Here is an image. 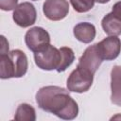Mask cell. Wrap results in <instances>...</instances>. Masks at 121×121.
<instances>
[{"label":"cell","instance_id":"obj_20","mask_svg":"<svg viewBox=\"0 0 121 121\" xmlns=\"http://www.w3.org/2000/svg\"><path fill=\"white\" fill-rule=\"evenodd\" d=\"M33 1H37V0H33Z\"/></svg>","mask_w":121,"mask_h":121},{"label":"cell","instance_id":"obj_6","mask_svg":"<svg viewBox=\"0 0 121 121\" xmlns=\"http://www.w3.org/2000/svg\"><path fill=\"white\" fill-rule=\"evenodd\" d=\"M13 21L21 27H28L36 22L37 12L35 7L29 2L19 4L13 10Z\"/></svg>","mask_w":121,"mask_h":121},{"label":"cell","instance_id":"obj_13","mask_svg":"<svg viewBox=\"0 0 121 121\" xmlns=\"http://www.w3.org/2000/svg\"><path fill=\"white\" fill-rule=\"evenodd\" d=\"M14 119L18 121H35L36 112L34 108L26 103L20 104L15 112Z\"/></svg>","mask_w":121,"mask_h":121},{"label":"cell","instance_id":"obj_3","mask_svg":"<svg viewBox=\"0 0 121 121\" xmlns=\"http://www.w3.org/2000/svg\"><path fill=\"white\" fill-rule=\"evenodd\" d=\"M34 60L36 65L42 70H57L61 61V53L60 49L49 43L34 53Z\"/></svg>","mask_w":121,"mask_h":121},{"label":"cell","instance_id":"obj_14","mask_svg":"<svg viewBox=\"0 0 121 121\" xmlns=\"http://www.w3.org/2000/svg\"><path fill=\"white\" fill-rule=\"evenodd\" d=\"M60 51L61 53V61H60V66L58 67L57 71L59 73L60 72H63L65 71L74 61L75 60V54H74V51L70 48V47H67V46H62L60 48Z\"/></svg>","mask_w":121,"mask_h":121},{"label":"cell","instance_id":"obj_8","mask_svg":"<svg viewBox=\"0 0 121 121\" xmlns=\"http://www.w3.org/2000/svg\"><path fill=\"white\" fill-rule=\"evenodd\" d=\"M45 17L51 21H60L65 18L69 12L67 0H45L43 6Z\"/></svg>","mask_w":121,"mask_h":121},{"label":"cell","instance_id":"obj_19","mask_svg":"<svg viewBox=\"0 0 121 121\" xmlns=\"http://www.w3.org/2000/svg\"><path fill=\"white\" fill-rule=\"evenodd\" d=\"M95 2H97V3H100V4H104V3H107V2H109L110 0H95Z\"/></svg>","mask_w":121,"mask_h":121},{"label":"cell","instance_id":"obj_11","mask_svg":"<svg viewBox=\"0 0 121 121\" xmlns=\"http://www.w3.org/2000/svg\"><path fill=\"white\" fill-rule=\"evenodd\" d=\"M96 34L95 27L93 24L88 22H82L78 23L74 27V35L79 42L83 43H91Z\"/></svg>","mask_w":121,"mask_h":121},{"label":"cell","instance_id":"obj_2","mask_svg":"<svg viewBox=\"0 0 121 121\" xmlns=\"http://www.w3.org/2000/svg\"><path fill=\"white\" fill-rule=\"evenodd\" d=\"M27 67V58L20 49L0 55V78L2 79L21 78L26 75Z\"/></svg>","mask_w":121,"mask_h":121},{"label":"cell","instance_id":"obj_4","mask_svg":"<svg viewBox=\"0 0 121 121\" xmlns=\"http://www.w3.org/2000/svg\"><path fill=\"white\" fill-rule=\"evenodd\" d=\"M94 75L77 66L67 78V89L70 92L84 93L87 92L93 84Z\"/></svg>","mask_w":121,"mask_h":121},{"label":"cell","instance_id":"obj_1","mask_svg":"<svg viewBox=\"0 0 121 121\" xmlns=\"http://www.w3.org/2000/svg\"><path fill=\"white\" fill-rule=\"evenodd\" d=\"M70 91L59 86H45L36 94V102L42 110L64 120L78 116V106L69 95Z\"/></svg>","mask_w":121,"mask_h":121},{"label":"cell","instance_id":"obj_9","mask_svg":"<svg viewBox=\"0 0 121 121\" xmlns=\"http://www.w3.org/2000/svg\"><path fill=\"white\" fill-rule=\"evenodd\" d=\"M96 44L103 60H112L120 54L121 41L117 36H109Z\"/></svg>","mask_w":121,"mask_h":121},{"label":"cell","instance_id":"obj_5","mask_svg":"<svg viewBox=\"0 0 121 121\" xmlns=\"http://www.w3.org/2000/svg\"><path fill=\"white\" fill-rule=\"evenodd\" d=\"M25 42L27 48L35 53L50 43V35L43 27L34 26L26 33Z\"/></svg>","mask_w":121,"mask_h":121},{"label":"cell","instance_id":"obj_18","mask_svg":"<svg viewBox=\"0 0 121 121\" xmlns=\"http://www.w3.org/2000/svg\"><path fill=\"white\" fill-rule=\"evenodd\" d=\"M1 54L9 53V43L4 36H1Z\"/></svg>","mask_w":121,"mask_h":121},{"label":"cell","instance_id":"obj_15","mask_svg":"<svg viewBox=\"0 0 121 121\" xmlns=\"http://www.w3.org/2000/svg\"><path fill=\"white\" fill-rule=\"evenodd\" d=\"M95 0H70L74 9L78 12H87L95 5Z\"/></svg>","mask_w":121,"mask_h":121},{"label":"cell","instance_id":"obj_17","mask_svg":"<svg viewBox=\"0 0 121 121\" xmlns=\"http://www.w3.org/2000/svg\"><path fill=\"white\" fill-rule=\"evenodd\" d=\"M112 12L117 18H119V19L121 20V1L116 2V3L113 5Z\"/></svg>","mask_w":121,"mask_h":121},{"label":"cell","instance_id":"obj_10","mask_svg":"<svg viewBox=\"0 0 121 121\" xmlns=\"http://www.w3.org/2000/svg\"><path fill=\"white\" fill-rule=\"evenodd\" d=\"M111 101L121 107V66L115 65L111 71Z\"/></svg>","mask_w":121,"mask_h":121},{"label":"cell","instance_id":"obj_7","mask_svg":"<svg viewBox=\"0 0 121 121\" xmlns=\"http://www.w3.org/2000/svg\"><path fill=\"white\" fill-rule=\"evenodd\" d=\"M103 61V59L100 55V52L98 50L97 44L95 43L93 45L88 46L82 56L79 58V61L78 66L80 67L83 70H86L87 72L95 75L98 67L100 66L101 62Z\"/></svg>","mask_w":121,"mask_h":121},{"label":"cell","instance_id":"obj_16","mask_svg":"<svg viewBox=\"0 0 121 121\" xmlns=\"http://www.w3.org/2000/svg\"><path fill=\"white\" fill-rule=\"evenodd\" d=\"M18 0H0V9L2 10H12L18 6Z\"/></svg>","mask_w":121,"mask_h":121},{"label":"cell","instance_id":"obj_12","mask_svg":"<svg viewBox=\"0 0 121 121\" xmlns=\"http://www.w3.org/2000/svg\"><path fill=\"white\" fill-rule=\"evenodd\" d=\"M101 26L104 32L109 36H118L121 34V20L112 12H110L103 17Z\"/></svg>","mask_w":121,"mask_h":121}]
</instances>
